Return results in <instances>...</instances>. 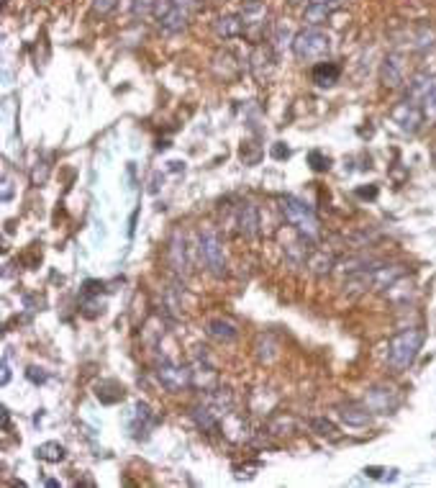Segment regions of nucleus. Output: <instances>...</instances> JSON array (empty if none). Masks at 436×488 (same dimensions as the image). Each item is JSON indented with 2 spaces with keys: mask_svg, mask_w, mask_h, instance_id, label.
<instances>
[{
  "mask_svg": "<svg viewBox=\"0 0 436 488\" xmlns=\"http://www.w3.org/2000/svg\"><path fill=\"white\" fill-rule=\"evenodd\" d=\"M282 211H285L287 221L298 226L300 231H306L308 237H316V234H319V221H316L313 211L308 208L306 203H303V201L293 198V196H287V198L282 201Z\"/></svg>",
  "mask_w": 436,
  "mask_h": 488,
  "instance_id": "obj_3",
  "label": "nucleus"
},
{
  "mask_svg": "<svg viewBox=\"0 0 436 488\" xmlns=\"http://www.w3.org/2000/svg\"><path fill=\"white\" fill-rule=\"evenodd\" d=\"M211 334H213L216 339H226V342H231L236 336V331L228 322H211Z\"/></svg>",
  "mask_w": 436,
  "mask_h": 488,
  "instance_id": "obj_12",
  "label": "nucleus"
},
{
  "mask_svg": "<svg viewBox=\"0 0 436 488\" xmlns=\"http://www.w3.org/2000/svg\"><path fill=\"white\" fill-rule=\"evenodd\" d=\"M423 344V331L421 329H408L393 336L390 347H388V363L395 370H405L413 360H416L418 350Z\"/></svg>",
  "mask_w": 436,
  "mask_h": 488,
  "instance_id": "obj_1",
  "label": "nucleus"
},
{
  "mask_svg": "<svg viewBox=\"0 0 436 488\" xmlns=\"http://www.w3.org/2000/svg\"><path fill=\"white\" fill-rule=\"evenodd\" d=\"M339 416H341L346 424H354V427H365V424H370V411L362 409V406H344V409L339 411Z\"/></svg>",
  "mask_w": 436,
  "mask_h": 488,
  "instance_id": "obj_9",
  "label": "nucleus"
},
{
  "mask_svg": "<svg viewBox=\"0 0 436 488\" xmlns=\"http://www.w3.org/2000/svg\"><path fill=\"white\" fill-rule=\"evenodd\" d=\"M398 275H400V267H378L372 272V285L375 288H390L398 280Z\"/></svg>",
  "mask_w": 436,
  "mask_h": 488,
  "instance_id": "obj_10",
  "label": "nucleus"
},
{
  "mask_svg": "<svg viewBox=\"0 0 436 488\" xmlns=\"http://www.w3.org/2000/svg\"><path fill=\"white\" fill-rule=\"evenodd\" d=\"M393 121H395V124L400 126L403 132H408V134L418 132V126L423 124L421 106L405 98L403 103H400V106H395V111H393Z\"/></svg>",
  "mask_w": 436,
  "mask_h": 488,
  "instance_id": "obj_5",
  "label": "nucleus"
},
{
  "mask_svg": "<svg viewBox=\"0 0 436 488\" xmlns=\"http://www.w3.org/2000/svg\"><path fill=\"white\" fill-rule=\"evenodd\" d=\"M201 252L211 270H213L216 275H223V247H221V239H218V234H216L213 229H203Z\"/></svg>",
  "mask_w": 436,
  "mask_h": 488,
  "instance_id": "obj_4",
  "label": "nucleus"
},
{
  "mask_svg": "<svg viewBox=\"0 0 436 488\" xmlns=\"http://www.w3.org/2000/svg\"><path fill=\"white\" fill-rule=\"evenodd\" d=\"M293 49L298 54V60L306 62H316L324 60L326 52H329V36L319 28H308V31H300L293 41Z\"/></svg>",
  "mask_w": 436,
  "mask_h": 488,
  "instance_id": "obj_2",
  "label": "nucleus"
},
{
  "mask_svg": "<svg viewBox=\"0 0 436 488\" xmlns=\"http://www.w3.org/2000/svg\"><path fill=\"white\" fill-rule=\"evenodd\" d=\"M272 157L275 159H287V157H290V149H287L285 144H275L272 147Z\"/></svg>",
  "mask_w": 436,
  "mask_h": 488,
  "instance_id": "obj_16",
  "label": "nucleus"
},
{
  "mask_svg": "<svg viewBox=\"0 0 436 488\" xmlns=\"http://www.w3.org/2000/svg\"><path fill=\"white\" fill-rule=\"evenodd\" d=\"M159 381L167 391H183L188 386V370L183 368H162L159 370Z\"/></svg>",
  "mask_w": 436,
  "mask_h": 488,
  "instance_id": "obj_6",
  "label": "nucleus"
},
{
  "mask_svg": "<svg viewBox=\"0 0 436 488\" xmlns=\"http://www.w3.org/2000/svg\"><path fill=\"white\" fill-rule=\"evenodd\" d=\"M383 80H385V85H400L403 83V62H400V57H388L385 60V67H383Z\"/></svg>",
  "mask_w": 436,
  "mask_h": 488,
  "instance_id": "obj_7",
  "label": "nucleus"
},
{
  "mask_svg": "<svg viewBox=\"0 0 436 488\" xmlns=\"http://www.w3.org/2000/svg\"><path fill=\"white\" fill-rule=\"evenodd\" d=\"M254 229H257V211H254V206H244V213H241V231H244L247 237H252Z\"/></svg>",
  "mask_w": 436,
  "mask_h": 488,
  "instance_id": "obj_13",
  "label": "nucleus"
},
{
  "mask_svg": "<svg viewBox=\"0 0 436 488\" xmlns=\"http://www.w3.org/2000/svg\"><path fill=\"white\" fill-rule=\"evenodd\" d=\"M36 455L46 462H59L62 457H65V447H62L59 442H44V445L36 447Z\"/></svg>",
  "mask_w": 436,
  "mask_h": 488,
  "instance_id": "obj_11",
  "label": "nucleus"
},
{
  "mask_svg": "<svg viewBox=\"0 0 436 488\" xmlns=\"http://www.w3.org/2000/svg\"><path fill=\"white\" fill-rule=\"evenodd\" d=\"M8 381H11V370H8V363L3 360V386H6Z\"/></svg>",
  "mask_w": 436,
  "mask_h": 488,
  "instance_id": "obj_18",
  "label": "nucleus"
},
{
  "mask_svg": "<svg viewBox=\"0 0 436 488\" xmlns=\"http://www.w3.org/2000/svg\"><path fill=\"white\" fill-rule=\"evenodd\" d=\"M311 427L316 429V435H321V437H336V427H334L331 422H326V419H311Z\"/></svg>",
  "mask_w": 436,
  "mask_h": 488,
  "instance_id": "obj_14",
  "label": "nucleus"
},
{
  "mask_svg": "<svg viewBox=\"0 0 436 488\" xmlns=\"http://www.w3.org/2000/svg\"><path fill=\"white\" fill-rule=\"evenodd\" d=\"M113 0H98V11H111Z\"/></svg>",
  "mask_w": 436,
  "mask_h": 488,
  "instance_id": "obj_17",
  "label": "nucleus"
},
{
  "mask_svg": "<svg viewBox=\"0 0 436 488\" xmlns=\"http://www.w3.org/2000/svg\"><path fill=\"white\" fill-rule=\"evenodd\" d=\"M313 80H316L319 85H334L339 80V67L331 65V62H321V65H316V70H313Z\"/></svg>",
  "mask_w": 436,
  "mask_h": 488,
  "instance_id": "obj_8",
  "label": "nucleus"
},
{
  "mask_svg": "<svg viewBox=\"0 0 436 488\" xmlns=\"http://www.w3.org/2000/svg\"><path fill=\"white\" fill-rule=\"evenodd\" d=\"M308 159H311L313 170H329V157H324L321 152H311L308 154Z\"/></svg>",
  "mask_w": 436,
  "mask_h": 488,
  "instance_id": "obj_15",
  "label": "nucleus"
},
{
  "mask_svg": "<svg viewBox=\"0 0 436 488\" xmlns=\"http://www.w3.org/2000/svg\"><path fill=\"white\" fill-rule=\"evenodd\" d=\"M336 0H311V6H331Z\"/></svg>",
  "mask_w": 436,
  "mask_h": 488,
  "instance_id": "obj_19",
  "label": "nucleus"
}]
</instances>
